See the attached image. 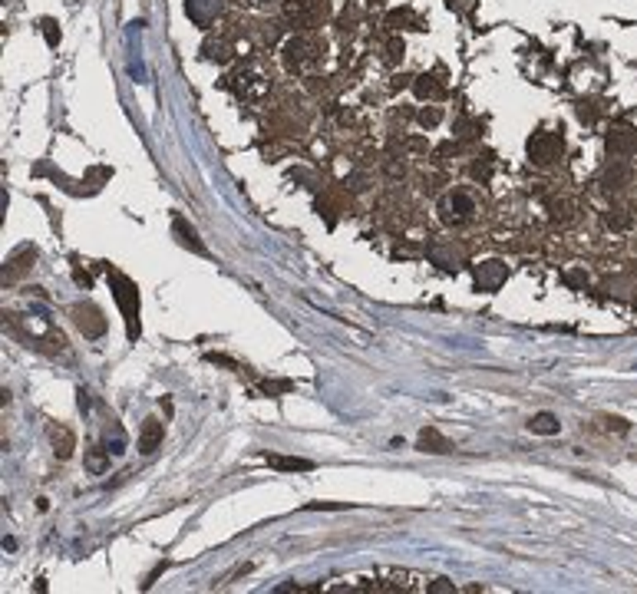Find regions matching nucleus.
<instances>
[{
    "instance_id": "a211bd4d",
    "label": "nucleus",
    "mask_w": 637,
    "mask_h": 594,
    "mask_svg": "<svg viewBox=\"0 0 637 594\" xmlns=\"http://www.w3.org/2000/svg\"><path fill=\"white\" fill-rule=\"evenodd\" d=\"M604 221H607V228H627L631 225V214H624V208H611V212L604 214Z\"/></svg>"
},
{
    "instance_id": "ddd939ff",
    "label": "nucleus",
    "mask_w": 637,
    "mask_h": 594,
    "mask_svg": "<svg viewBox=\"0 0 637 594\" xmlns=\"http://www.w3.org/2000/svg\"><path fill=\"white\" fill-rule=\"evenodd\" d=\"M215 14H219V0H188V16L199 27H208Z\"/></svg>"
},
{
    "instance_id": "2eb2a0df",
    "label": "nucleus",
    "mask_w": 637,
    "mask_h": 594,
    "mask_svg": "<svg viewBox=\"0 0 637 594\" xmlns=\"http://www.w3.org/2000/svg\"><path fill=\"white\" fill-rule=\"evenodd\" d=\"M528 429H532V432H538V436H555V432L561 429V423H558V416H555V412H535V416H532V423H528Z\"/></svg>"
},
{
    "instance_id": "20e7f679",
    "label": "nucleus",
    "mask_w": 637,
    "mask_h": 594,
    "mask_svg": "<svg viewBox=\"0 0 637 594\" xmlns=\"http://www.w3.org/2000/svg\"><path fill=\"white\" fill-rule=\"evenodd\" d=\"M604 148L611 159H627L637 152V129L631 122H614L604 135Z\"/></svg>"
},
{
    "instance_id": "f03ea898",
    "label": "nucleus",
    "mask_w": 637,
    "mask_h": 594,
    "mask_svg": "<svg viewBox=\"0 0 637 594\" xmlns=\"http://www.w3.org/2000/svg\"><path fill=\"white\" fill-rule=\"evenodd\" d=\"M320 53H324V43L317 36H294L284 47V66L291 73H304L314 63H320Z\"/></svg>"
},
{
    "instance_id": "423d86ee",
    "label": "nucleus",
    "mask_w": 637,
    "mask_h": 594,
    "mask_svg": "<svg viewBox=\"0 0 637 594\" xmlns=\"http://www.w3.org/2000/svg\"><path fill=\"white\" fill-rule=\"evenodd\" d=\"M439 212H443V221H446V225H466L472 218V212H476V201H472L466 192H453V195L443 201Z\"/></svg>"
},
{
    "instance_id": "6e6552de",
    "label": "nucleus",
    "mask_w": 637,
    "mask_h": 594,
    "mask_svg": "<svg viewBox=\"0 0 637 594\" xmlns=\"http://www.w3.org/2000/svg\"><path fill=\"white\" fill-rule=\"evenodd\" d=\"M505 274H509V271H505L502 261H486V264L476 267V280H479L482 291H495V287H502Z\"/></svg>"
},
{
    "instance_id": "9b49d317",
    "label": "nucleus",
    "mask_w": 637,
    "mask_h": 594,
    "mask_svg": "<svg viewBox=\"0 0 637 594\" xmlns=\"http://www.w3.org/2000/svg\"><path fill=\"white\" fill-rule=\"evenodd\" d=\"M416 449H423V452H436V456H446V452H453V443L446 439V436H439L436 429H423L416 439Z\"/></svg>"
},
{
    "instance_id": "9d476101",
    "label": "nucleus",
    "mask_w": 637,
    "mask_h": 594,
    "mask_svg": "<svg viewBox=\"0 0 637 594\" xmlns=\"http://www.w3.org/2000/svg\"><path fill=\"white\" fill-rule=\"evenodd\" d=\"M624 182H627V165H624V159H611L601 172V188L604 192H618V188H624Z\"/></svg>"
},
{
    "instance_id": "f8f14e48",
    "label": "nucleus",
    "mask_w": 637,
    "mask_h": 594,
    "mask_svg": "<svg viewBox=\"0 0 637 594\" xmlns=\"http://www.w3.org/2000/svg\"><path fill=\"white\" fill-rule=\"evenodd\" d=\"M162 436H166V426H162L159 419H146L142 436H139V449H142L146 456H152V452L159 449V443H162Z\"/></svg>"
},
{
    "instance_id": "1a4fd4ad",
    "label": "nucleus",
    "mask_w": 637,
    "mask_h": 594,
    "mask_svg": "<svg viewBox=\"0 0 637 594\" xmlns=\"http://www.w3.org/2000/svg\"><path fill=\"white\" fill-rule=\"evenodd\" d=\"M172 234H175V238H179V241H182L185 248H192L195 254H201V258L208 254V248H205V245L199 241V231H195V228H188V221H185L182 214H175V218H172Z\"/></svg>"
},
{
    "instance_id": "7ed1b4c3",
    "label": "nucleus",
    "mask_w": 637,
    "mask_h": 594,
    "mask_svg": "<svg viewBox=\"0 0 637 594\" xmlns=\"http://www.w3.org/2000/svg\"><path fill=\"white\" fill-rule=\"evenodd\" d=\"M561 155H565V139H561L558 132H535V135L528 139V159H532V165H538V168L555 165Z\"/></svg>"
},
{
    "instance_id": "39448f33",
    "label": "nucleus",
    "mask_w": 637,
    "mask_h": 594,
    "mask_svg": "<svg viewBox=\"0 0 637 594\" xmlns=\"http://www.w3.org/2000/svg\"><path fill=\"white\" fill-rule=\"evenodd\" d=\"M327 0H284L287 16L298 23V27H314L320 23V16L327 14Z\"/></svg>"
},
{
    "instance_id": "4be33fe9",
    "label": "nucleus",
    "mask_w": 637,
    "mask_h": 594,
    "mask_svg": "<svg viewBox=\"0 0 637 594\" xmlns=\"http://www.w3.org/2000/svg\"><path fill=\"white\" fill-rule=\"evenodd\" d=\"M439 119H443V113H439L436 106H433V109H423V113H419V122H423V126H436Z\"/></svg>"
},
{
    "instance_id": "dca6fc26",
    "label": "nucleus",
    "mask_w": 637,
    "mask_h": 594,
    "mask_svg": "<svg viewBox=\"0 0 637 594\" xmlns=\"http://www.w3.org/2000/svg\"><path fill=\"white\" fill-rule=\"evenodd\" d=\"M413 89H416L419 99H439L443 93H446V86L436 82V76H419V80L413 82Z\"/></svg>"
},
{
    "instance_id": "f3484780",
    "label": "nucleus",
    "mask_w": 637,
    "mask_h": 594,
    "mask_svg": "<svg viewBox=\"0 0 637 594\" xmlns=\"http://www.w3.org/2000/svg\"><path fill=\"white\" fill-rule=\"evenodd\" d=\"M50 436H53V446H56V456H60V459H69V456H73V446H76L73 443V432H69V429L53 426Z\"/></svg>"
},
{
    "instance_id": "f257e3e1",
    "label": "nucleus",
    "mask_w": 637,
    "mask_h": 594,
    "mask_svg": "<svg viewBox=\"0 0 637 594\" xmlns=\"http://www.w3.org/2000/svg\"><path fill=\"white\" fill-rule=\"evenodd\" d=\"M109 287H113V297H116L119 311H122V317H126V327H129V337H135L139 333V291H135V284L126 274H119V271H113L109 267Z\"/></svg>"
},
{
    "instance_id": "aec40b11",
    "label": "nucleus",
    "mask_w": 637,
    "mask_h": 594,
    "mask_svg": "<svg viewBox=\"0 0 637 594\" xmlns=\"http://www.w3.org/2000/svg\"><path fill=\"white\" fill-rule=\"evenodd\" d=\"M552 218H555V221H571L574 214H571L568 201H552Z\"/></svg>"
},
{
    "instance_id": "0eeeda50",
    "label": "nucleus",
    "mask_w": 637,
    "mask_h": 594,
    "mask_svg": "<svg viewBox=\"0 0 637 594\" xmlns=\"http://www.w3.org/2000/svg\"><path fill=\"white\" fill-rule=\"evenodd\" d=\"M73 320H76V327L83 330L89 340H96V337L106 333V317H102V311L93 307V304H76V307H73Z\"/></svg>"
},
{
    "instance_id": "412c9836",
    "label": "nucleus",
    "mask_w": 637,
    "mask_h": 594,
    "mask_svg": "<svg viewBox=\"0 0 637 594\" xmlns=\"http://www.w3.org/2000/svg\"><path fill=\"white\" fill-rule=\"evenodd\" d=\"M429 591H433V594H453L456 584H449L446 578H436V581H429Z\"/></svg>"
},
{
    "instance_id": "6ab92c4d",
    "label": "nucleus",
    "mask_w": 637,
    "mask_h": 594,
    "mask_svg": "<svg viewBox=\"0 0 637 594\" xmlns=\"http://www.w3.org/2000/svg\"><path fill=\"white\" fill-rule=\"evenodd\" d=\"M106 456H109V449H93V452H89V459H86V469L102 472V469H106Z\"/></svg>"
},
{
    "instance_id": "4468645a",
    "label": "nucleus",
    "mask_w": 637,
    "mask_h": 594,
    "mask_svg": "<svg viewBox=\"0 0 637 594\" xmlns=\"http://www.w3.org/2000/svg\"><path fill=\"white\" fill-rule=\"evenodd\" d=\"M265 462L274 469H284V472H311L314 469L311 459H298V456H265Z\"/></svg>"
}]
</instances>
